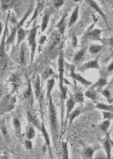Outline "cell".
Masks as SVG:
<instances>
[{"label": "cell", "instance_id": "cell-19", "mask_svg": "<svg viewBox=\"0 0 113 159\" xmlns=\"http://www.w3.org/2000/svg\"><path fill=\"white\" fill-rule=\"evenodd\" d=\"M50 16H51V10H47V11H45V13H44V14H43V16L41 25H40V29H41L42 34L45 32V30L47 29V27H48Z\"/></svg>", "mask_w": 113, "mask_h": 159}, {"label": "cell", "instance_id": "cell-15", "mask_svg": "<svg viewBox=\"0 0 113 159\" xmlns=\"http://www.w3.org/2000/svg\"><path fill=\"white\" fill-rule=\"evenodd\" d=\"M87 109L85 108H82V107H77L75 109H72V111L70 113L69 117H68V123H69V127H71L72 124V122L77 119L79 116H81L83 112H85Z\"/></svg>", "mask_w": 113, "mask_h": 159}, {"label": "cell", "instance_id": "cell-12", "mask_svg": "<svg viewBox=\"0 0 113 159\" xmlns=\"http://www.w3.org/2000/svg\"><path fill=\"white\" fill-rule=\"evenodd\" d=\"M105 134H106V136H105L104 140H103L102 142L103 148H104V151L106 153L107 157L111 158V150H112V139H111V136H110L109 132H107Z\"/></svg>", "mask_w": 113, "mask_h": 159}, {"label": "cell", "instance_id": "cell-37", "mask_svg": "<svg viewBox=\"0 0 113 159\" xmlns=\"http://www.w3.org/2000/svg\"><path fill=\"white\" fill-rule=\"evenodd\" d=\"M73 99L75 100V102H78L80 104L84 103V100H85V96H84V93H82V91L80 90H76V92L74 93V96H72Z\"/></svg>", "mask_w": 113, "mask_h": 159}, {"label": "cell", "instance_id": "cell-35", "mask_svg": "<svg viewBox=\"0 0 113 159\" xmlns=\"http://www.w3.org/2000/svg\"><path fill=\"white\" fill-rule=\"evenodd\" d=\"M25 50H26V45L25 43L23 42L20 44V63L21 65H25Z\"/></svg>", "mask_w": 113, "mask_h": 159}, {"label": "cell", "instance_id": "cell-10", "mask_svg": "<svg viewBox=\"0 0 113 159\" xmlns=\"http://www.w3.org/2000/svg\"><path fill=\"white\" fill-rule=\"evenodd\" d=\"M70 75H71V77L72 78V80H74V81H77V82H79V83H81L83 87H90L92 84H93V82L91 81V80H86L84 77H82V75L79 73V72H77V71H75V70L74 68L71 70V72H70Z\"/></svg>", "mask_w": 113, "mask_h": 159}, {"label": "cell", "instance_id": "cell-9", "mask_svg": "<svg viewBox=\"0 0 113 159\" xmlns=\"http://www.w3.org/2000/svg\"><path fill=\"white\" fill-rule=\"evenodd\" d=\"M77 69L80 71H85L91 69L100 70V55L97 56L95 59L91 60L89 61H86L81 65L77 66Z\"/></svg>", "mask_w": 113, "mask_h": 159}, {"label": "cell", "instance_id": "cell-45", "mask_svg": "<svg viewBox=\"0 0 113 159\" xmlns=\"http://www.w3.org/2000/svg\"><path fill=\"white\" fill-rule=\"evenodd\" d=\"M112 65H113V63H112V61L108 65V67H107V72L108 73H111V72H112Z\"/></svg>", "mask_w": 113, "mask_h": 159}, {"label": "cell", "instance_id": "cell-3", "mask_svg": "<svg viewBox=\"0 0 113 159\" xmlns=\"http://www.w3.org/2000/svg\"><path fill=\"white\" fill-rule=\"evenodd\" d=\"M39 29L38 25H35L28 32L27 40H28V45L30 47V62L34 61L35 52H36V36H37V32Z\"/></svg>", "mask_w": 113, "mask_h": 159}, {"label": "cell", "instance_id": "cell-33", "mask_svg": "<svg viewBox=\"0 0 113 159\" xmlns=\"http://www.w3.org/2000/svg\"><path fill=\"white\" fill-rule=\"evenodd\" d=\"M61 149H62V156H61V157L62 159L69 158V147H68V142L67 141H62V143H61Z\"/></svg>", "mask_w": 113, "mask_h": 159}, {"label": "cell", "instance_id": "cell-7", "mask_svg": "<svg viewBox=\"0 0 113 159\" xmlns=\"http://www.w3.org/2000/svg\"><path fill=\"white\" fill-rule=\"evenodd\" d=\"M105 31V29H102V28H96L93 27V29L86 30V32L83 34L82 37V42H86V41H96V42H101L102 43L103 39L102 38V34Z\"/></svg>", "mask_w": 113, "mask_h": 159}, {"label": "cell", "instance_id": "cell-20", "mask_svg": "<svg viewBox=\"0 0 113 159\" xmlns=\"http://www.w3.org/2000/svg\"><path fill=\"white\" fill-rule=\"evenodd\" d=\"M84 96H85V98L91 99L94 102H96L98 100V92H97L96 89L93 88L92 86L88 87V89L84 92Z\"/></svg>", "mask_w": 113, "mask_h": 159}, {"label": "cell", "instance_id": "cell-26", "mask_svg": "<svg viewBox=\"0 0 113 159\" xmlns=\"http://www.w3.org/2000/svg\"><path fill=\"white\" fill-rule=\"evenodd\" d=\"M95 153V148H93L90 146H84L82 149V157L86 159L93 158Z\"/></svg>", "mask_w": 113, "mask_h": 159}, {"label": "cell", "instance_id": "cell-2", "mask_svg": "<svg viewBox=\"0 0 113 159\" xmlns=\"http://www.w3.org/2000/svg\"><path fill=\"white\" fill-rule=\"evenodd\" d=\"M9 16L10 15H7V17L5 23V26H4V31L2 33V37L0 41V69L4 70L5 68L7 65V61H8V57L7 55V51H6V39L7 37V33H8V21H9Z\"/></svg>", "mask_w": 113, "mask_h": 159}, {"label": "cell", "instance_id": "cell-23", "mask_svg": "<svg viewBox=\"0 0 113 159\" xmlns=\"http://www.w3.org/2000/svg\"><path fill=\"white\" fill-rule=\"evenodd\" d=\"M13 127L16 137L19 139H22V128H21V121L19 118L16 117L13 119Z\"/></svg>", "mask_w": 113, "mask_h": 159}, {"label": "cell", "instance_id": "cell-21", "mask_svg": "<svg viewBox=\"0 0 113 159\" xmlns=\"http://www.w3.org/2000/svg\"><path fill=\"white\" fill-rule=\"evenodd\" d=\"M107 84H108V77L106 75H103V76H101L99 80L95 83H93L91 86L94 89H102L104 87H106Z\"/></svg>", "mask_w": 113, "mask_h": 159}, {"label": "cell", "instance_id": "cell-14", "mask_svg": "<svg viewBox=\"0 0 113 159\" xmlns=\"http://www.w3.org/2000/svg\"><path fill=\"white\" fill-rule=\"evenodd\" d=\"M67 15L68 13L65 11L62 15V16L61 17V19L59 20L58 24L56 25V29H57V32L61 34V36H62L66 31V28H67Z\"/></svg>", "mask_w": 113, "mask_h": 159}, {"label": "cell", "instance_id": "cell-32", "mask_svg": "<svg viewBox=\"0 0 113 159\" xmlns=\"http://www.w3.org/2000/svg\"><path fill=\"white\" fill-rule=\"evenodd\" d=\"M104 48V45L103 44H95V43H93V44H91L89 47H88V51H89V52L91 53V54H93V55H96V54H98V53H100L102 51Z\"/></svg>", "mask_w": 113, "mask_h": 159}, {"label": "cell", "instance_id": "cell-47", "mask_svg": "<svg viewBox=\"0 0 113 159\" xmlns=\"http://www.w3.org/2000/svg\"><path fill=\"white\" fill-rule=\"evenodd\" d=\"M74 2H76V3H80V2H82V0H73Z\"/></svg>", "mask_w": 113, "mask_h": 159}, {"label": "cell", "instance_id": "cell-22", "mask_svg": "<svg viewBox=\"0 0 113 159\" xmlns=\"http://www.w3.org/2000/svg\"><path fill=\"white\" fill-rule=\"evenodd\" d=\"M26 114H27L28 121L31 123L32 125H34V127H36L37 129H40V124H41V122L39 121V119L36 117V115H35L32 110L31 111H30V110H27Z\"/></svg>", "mask_w": 113, "mask_h": 159}, {"label": "cell", "instance_id": "cell-25", "mask_svg": "<svg viewBox=\"0 0 113 159\" xmlns=\"http://www.w3.org/2000/svg\"><path fill=\"white\" fill-rule=\"evenodd\" d=\"M55 76H56V74H55L54 70L52 69L51 67H47L43 71L41 75V80L43 81H45L50 78H55Z\"/></svg>", "mask_w": 113, "mask_h": 159}, {"label": "cell", "instance_id": "cell-6", "mask_svg": "<svg viewBox=\"0 0 113 159\" xmlns=\"http://www.w3.org/2000/svg\"><path fill=\"white\" fill-rule=\"evenodd\" d=\"M39 101V106H40V111H41V124H40V130H41L42 135L44 139V142H45V145L47 147V148L49 150V153H50V156L52 157V145H51V138H50V135L46 129L45 127V123H44V119H43V107H42V102H43V99L38 100Z\"/></svg>", "mask_w": 113, "mask_h": 159}, {"label": "cell", "instance_id": "cell-24", "mask_svg": "<svg viewBox=\"0 0 113 159\" xmlns=\"http://www.w3.org/2000/svg\"><path fill=\"white\" fill-rule=\"evenodd\" d=\"M43 7H44V1L43 0H39L37 2V4H36V7L34 8V11L33 12V16H32L31 20H30V23H32L33 21H34V20L36 19V17L39 16L40 12L43 9Z\"/></svg>", "mask_w": 113, "mask_h": 159}, {"label": "cell", "instance_id": "cell-46", "mask_svg": "<svg viewBox=\"0 0 113 159\" xmlns=\"http://www.w3.org/2000/svg\"><path fill=\"white\" fill-rule=\"evenodd\" d=\"M3 31H4V25H3L2 22L0 21V37H1V35H2V33H3Z\"/></svg>", "mask_w": 113, "mask_h": 159}, {"label": "cell", "instance_id": "cell-34", "mask_svg": "<svg viewBox=\"0 0 113 159\" xmlns=\"http://www.w3.org/2000/svg\"><path fill=\"white\" fill-rule=\"evenodd\" d=\"M0 133L2 135V138L5 139L6 141H8V131L7 129V126L5 124V120L3 119L2 121H0Z\"/></svg>", "mask_w": 113, "mask_h": 159}, {"label": "cell", "instance_id": "cell-17", "mask_svg": "<svg viewBox=\"0 0 113 159\" xmlns=\"http://www.w3.org/2000/svg\"><path fill=\"white\" fill-rule=\"evenodd\" d=\"M79 14H80V7L76 6L73 8V10H72L71 16L69 18V21H68V25H67V28L68 29L72 28V26L76 24V22L79 19Z\"/></svg>", "mask_w": 113, "mask_h": 159}, {"label": "cell", "instance_id": "cell-8", "mask_svg": "<svg viewBox=\"0 0 113 159\" xmlns=\"http://www.w3.org/2000/svg\"><path fill=\"white\" fill-rule=\"evenodd\" d=\"M7 85L9 88L10 94H14L17 89H19L21 85V78L17 74H11L7 79Z\"/></svg>", "mask_w": 113, "mask_h": 159}, {"label": "cell", "instance_id": "cell-43", "mask_svg": "<svg viewBox=\"0 0 113 159\" xmlns=\"http://www.w3.org/2000/svg\"><path fill=\"white\" fill-rule=\"evenodd\" d=\"M64 4V0H53L52 1V6L55 8H59L62 7V5Z\"/></svg>", "mask_w": 113, "mask_h": 159}, {"label": "cell", "instance_id": "cell-42", "mask_svg": "<svg viewBox=\"0 0 113 159\" xmlns=\"http://www.w3.org/2000/svg\"><path fill=\"white\" fill-rule=\"evenodd\" d=\"M102 117L104 119H110V120H112L113 119L112 111H102Z\"/></svg>", "mask_w": 113, "mask_h": 159}, {"label": "cell", "instance_id": "cell-38", "mask_svg": "<svg viewBox=\"0 0 113 159\" xmlns=\"http://www.w3.org/2000/svg\"><path fill=\"white\" fill-rule=\"evenodd\" d=\"M111 120H110V119H104L102 122L100 123L99 128H100V129L102 131L103 133H107L108 132L109 128L111 126Z\"/></svg>", "mask_w": 113, "mask_h": 159}, {"label": "cell", "instance_id": "cell-31", "mask_svg": "<svg viewBox=\"0 0 113 159\" xmlns=\"http://www.w3.org/2000/svg\"><path fill=\"white\" fill-rule=\"evenodd\" d=\"M87 49H88V47L85 46V47H83L81 50H79L74 54V56H73V62H80V61H82V60L84 59V57H85V53H86Z\"/></svg>", "mask_w": 113, "mask_h": 159}, {"label": "cell", "instance_id": "cell-41", "mask_svg": "<svg viewBox=\"0 0 113 159\" xmlns=\"http://www.w3.org/2000/svg\"><path fill=\"white\" fill-rule=\"evenodd\" d=\"M47 39V37H46V35H44L43 34L41 35V37H40V39H39V47H38V51H39V52H41L42 47H43V45L45 43V41Z\"/></svg>", "mask_w": 113, "mask_h": 159}, {"label": "cell", "instance_id": "cell-1", "mask_svg": "<svg viewBox=\"0 0 113 159\" xmlns=\"http://www.w3.org/2000/svg\"><path fill=\"white\" fill-rule=\"evenodd\" d=\"M48 102V113H49V122H50V130H51L52 144L54 147H56L57 139L59 136V123L57 118V111L55 109V106L52 102V98H49L47 99Z\"/></svg>", "mask_w": 113, "mask_h": 159}, {"label": "cell", "instance_id": "cell-28", "mask_svg": "<svg viewBox=\"0 0 113 159\" xmlns=\"http://www.w3.org/2000/svg\"><path fill=\"white\" fill-rule=\"evenodd\" d=\"M26 34L27 32L24 29L23 27H21L19 29H17L16 31V38H17V42H16V46H19L21 43L25 41V39L26 38Z\"/></svg>", "mask_w": 113, "mask_h": 159}, {"label": "cell", "instance_id": "cell-18", "mask_svg": "<svg viewBox=\"0 0 113 159\" xmlns=\"http://www.w3.org/2000/svg\"><path fill=\"white\" fill-rule=\"evenodd\" d=\"M25 99H27L30 103V106H31V109H33V106H34V90H33V86L31 84V80H28L27 81V89L25 93Z\"/></svg>", "mask_w": 113, "mask_h": 159}, {"label": "cell", "instance_id": "cell-13", "mask_svg": "<svg viewBox=\"0 0 113 159\" xmlns=\"http://www.w3.org/2000/svg\"><path fill=\"white\" fill-rule=\"evenodd\" d=\"M33 90H34V98L39 99L43 96L42 94V89H41V78L36 75L34 77V79L33 80Z\"/></svg>", "mask_w": 113, "mask_h": 159}, {"label": "cell", "instance_id": "cell-30", "mask_svg": "<svg viewBox=\"0 0 113 159\" xmlns=\"http://www.w3.org/2000/svg\"><path fill=\"white\" fill-rule=\"evenodd\" d=\"M95 106L94 108L102 111H113V106L112 104H106L103 102H100V101H96L95 102Z\"/></svg>", "mask_w": 113, "mask_h": 159}, {"label": "cell", "instance_id": "cell-29", "mask_svg": "<svg viewBox=\"0 0 113 159\" xmlns=\"http://www.w3.org/2000/svg\"><path fill=\"white\" fill-rule=\"evenodd\" d=\"M55 85V78H50L46 80V99L52 97V91Z\"/></svg>", "mask_w": 113, "mask_h": 159}, {"label": "cell", "instance_id": "cell-5", "mask_svg": "<svg viewBox=\"0 0 113 159\" xmlns=\"http://www.w3.org/2000/svg\"><path fill=\"white\" fill-rule=\"evenodd\" d=\"M61 34L58 32H53L51 36V41H50V44H49V54L52 57V59H53V57L56 56L54 52L60 51L61 46H62V44L63 43H61ZM58 53L60 52H57Z\"/></svg>", "mask_w": 113, "mask_h": 159}, {"label": "cell", "instance_id": "cell-40", "mask_svg": "<svg viewBox=\"0 0 113 159\" xmlns=\"http://www.w3.org/2000/svg\"><path fill=\"white\" fill-rule=\"evenodd\" d=\"M24 147H25V148L26 149V150H28V151H31L32 149H33V142H32L31 139H25L24 140Z\"/></svg>", "mask_w": 113, "mask_h": 159}, {"label": "cell", "instance_id": "cell-16", "mask_svg": "<svg viewBox=\"0 0 113 159\" xmlns=\"http://www.w3.org/2000/svg\"><path fill=\"white\" fill-rule=\"evenodd\" d=\"M66 103H65V108H66V116H65V123L63 124V128L67 126V119L70 115V113L72 111V109H74L75 106V100L73 99L72 95H70V97L68 99H66Z\"/></svg>", "mask_w": 113, "mask_h": 159}, {"label": "cell", "instance_id": "cell-4", "mask_svg": "<svg viewBox=\"0 0 113 159\" xmlns=\"http://www.w3.org/2000/svg\"><path fill=\"white\" fill-rule=\"evenodd\" d=\"M16 97L14 94L7 95L2 99V102L0 104V113L5 114L10 112L16 108Z\"/></svg>", "mask_w": 113, "mask_h": 159}, {"label": "cell", "instance_id": "cell-39", "mask_svg": "<svg viewBox=\"0 0 113 159\" xmlns=\"http://www.w3.org/2000/svg\"><path fill=\"white\" fill-rule=\"evenodd\" d=\"M102 95L103 97H105V99H107L109 104H112V95H111V92L110 91V89H103L102 90Z\"/></svg>", "mask_w": 113, "mask_h": 159}, {"label": "cell", "instance_id": "cell-44", "mask_svg": "<svg viewBox=\"0 0 113 159\" xmlns=\"http://www.w3.org/2000/svg\"><path fill=\"white\" fill-rule=\"evenodd\" d=\"M77 45H78L77 36H76V34H73V35H72V46H73L74 48H76V47H77Z\"/></svg>", "mask_w": 113, "mask_h": 159}, {"label": "cell", "instance_id": "cell-11", "mask_svg": "<svg viewBox=\"0 0 113 159\" xmlns=\"http://www.w3.org/2000/svg\"><path fill=\"white\" fill-rule=\"evenodd\" d=\"M91 7H93V9L95 10L102 17L103 19H104V22H105V24L107 25V26H108V28H109V25H108V19H107V16H106V15H105V13L103 12V10L102 9V7H100V5L97 3V1L96 0H84Z\"/></svg>", "mask_w": 113, "mask_h": 159}, {"label": "cell", "instance_id": "cell-27", "mask_svg": "<svg viewBox=\"0 0 113 159\" xmlns=\"http://www.w3.org/2000/svg\"><path fill=\"white\" fill-rule=\"evenodd\" d=\"M15 0H0V10L2 12H7L13 7Z\"/></svg>", "mask_w": 113, "mask_h": 159}, {"label": "cell", "instance_id": "cell-36", "mask_svg": "<svg viewBox=\"0 0 113 159\" xmlns=\"http://www.w3.org/2000/svg\"><path fill=\"white\" fill-rule=\"evenodd\" d=\"M35 135H36V133H35V130H34V126L33 125H29L28 127H27V129H26V133H25V139H34L35 138Z\"/></svg>", "mask_w": 113, "mask_h": 159}]
</instances>
